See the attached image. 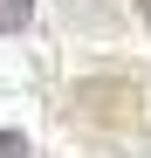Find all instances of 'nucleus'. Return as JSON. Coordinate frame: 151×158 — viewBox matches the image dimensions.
Segmentation results:
<instances>
[{"label":"nucleus","mask_w":151,"mask_h":158,"mask_svg":"<svg viewBox=\"0 0 151 158\" xmlns=\"http://www.w3.org/2000/svg\"><path fill=\"white\" fill-rule=\"evenodd\" d=\"M35 21V0H0V35H21Z\"/></svg>","instance_id":"1"},{"label":"nucleus","mask_w":151,"mask_h":158,"mask_svg":"<svg viewBox=\"0 0 151 158\" xmlns=\"http://www.w3.org/2000/svg\"><path fill=\"white\" fill-rule=\"evenodd\" d=\"M0 158H28V138L21 131H0Z\"/></svg>","instance_id":"2"},{"label":"nucleus","mask_w":151,"mask_h":158,"mask_svg":"<svg viewBox=\"0 0 151 158\" xmlns=\"http://www.w3.org/2000/svg\"><path fill=\"white\" fill-rule=\"evenodd\" d=\"M131 7H137V14H144V21H151V0H131Z\"/></svg>","instance_id":"3"}]
</instances>
